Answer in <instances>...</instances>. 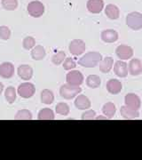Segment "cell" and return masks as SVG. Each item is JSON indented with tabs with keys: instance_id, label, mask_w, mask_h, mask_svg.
<instances>
[{
	"instance_id": "277c9868",
	"label": "cell",
	"mask_w": 142,
	"mask_h": 160,
	"mask_svg": "<svg viewBox=\"0 0 142 160\" xmlns=\"http://www.w3.org/2000/svg\"><path fill=\"white\" fill-rule=\"evenodd\" d=\"M27 11L30 16L34 18L41 17L45 13V6L42 2L35 0L28 3L27 6Z\"/></svg>"
},
{
	"instance_id": "d4e9b609",
	"label": "cell",
	"mask_w": 142,
	"mask_h": 160,
	"mask_svg": "<svg viewBox=\"0 0 142 160\" xmlns=\"http://www.w3.org/2000/svg\"><path fill=\"white\" fill-rule=\"evenodd\" d=\"M37 118L39 120H53L55 118L54 112L52 111V109L49 108H45L42 109L38 112Z\"/></svg>"
},
{
	"instance_id": "7a4b0ae2",
	"label": "cell",
	"mask_w": 142,
	"mask_h": 160,
	"mask_svg": "<svg viewBox=\"0 0 142 160\" xmlns=\"http://www.w3.org/2000/svg\"><path fill=\"white\" fill-rule=\"evenodd\" d=\"M82 92V88L80 86H71L68 84H65L60 88V94L65 100H71L76 98Z\"/></svg>"
},
{
	"instance_id": "7402d4cb",
	"label": "cell",
	"mask_w": 142,
	"mask_h": 160,
	"mask_svg": "<svg viewBox=\"0 0 142 160\" xmlns=\"http://www.w3.org/2000/svg\"><path fill=\"white\" fill-rule=\"evenodd\" d=\"M116 112V107L113 102H107L103 105L102 113L108 119H111Z\"/></svg>"
},
{
	"instance_id": "d6a6232c",
	"label": "cell",
	"mask_w": 142,
	"mask_h": 160,
	"mask_svg": "<svg viewBox=\"0 0 142 160\" xmlns=\"http://www.w3.org/2000/svg\"><path fill=\"white\" fill-rule=\"evenodd\" d=\"M11 38V29L7 26H0V39L8 40Z\"/></svg>"
},
{
	"instance_id": "4316f807",
	"label": "cell",
	"mask_w": 142,
	"mask_h": 160,
	"mask_svg": "<svg viewBox=\"0 0 142 160\" xmlns=\"http://www.w3.org/2000/svg\"><path fill=\"white\" fill-rule=\"evenodd\" d=\"M1 5L7 11H14L18 7V0H1Z\"/></svg>"
},
{
	"instance_id": "1f68e13d",
	"label": "cell",
	"mask_w": 142,
	"mask_h": 160,
	"mask_svg": "<svg viewBox=\"0 0 142 160\" xmlns=\"http://www.w3.org/2000/svg\"><path fill=\"white\" fill-rule=\"evenodd\" d=\"M62 66L65 70H72L76 67V63L73 58L68 57L66 58L65 61L63 62Z\"/></svg>"
},
{
	"instance_id": "f1b7e54d",
	"label": "cell",
	"mask_w": 142,
	"mask_h": 160,
	"mask_svg": "<svg viewBox=\"0 0 142 160\" xmlns=\"http://www.w3.org/2000/svg\"><path fill=\"white\" fill-rule=\"evenodd\" d=\"M55 111L57 114L61 115V116H68L69 114V107L67 103L65 102H59L55 107Z\"/></svg>"
},
{
	"instance_id": "d590c367",
	"label": "cell",
	"mask_w": 142,
	"mask_h": 160,
	"mask_svg": "<svg viewBox=\"0 0 142 160\" xmlns=\"http://www.w3.org/2000/svg\"><path fill=\"white\" fill-rule=\"evenodd\" d=\"M3 90H4V85L0 82V96H1V94L3 92Z\"/></svg>"
},
{
	"instance_id": "3957f363",
	"label": "cell",
	"mask_w": 142,
	"mask_h": 160,
	"mask_svg": "<svg viewBox=\"0 0 142 160\" xmlns=\"http://www.w3.org/2000/svg\"><path fill=\"white\" fill-rule=\"evenodd\" d=\"M126 25L132 30L142 29V14L139 12H131L126 16Z\"/></svg>"
},
{
	"instance_id": "ac0fdd59",
	"label": "cell",
	"mask_w": 142,
	"mask_h": 160,
	"mask_svg": "<svg viewBox=\"0 0 142 160\" xmlns=\"http://www.w3.org/2000/svg\"><path fill=\"white\" fill-rule=\"evenodd\" d=\"M120 113L125 119H135V118H138L140 117L139 110L131 109V108L127 107L126 105L121 107Z\"/></svg>"
},
{
	"instance_id": "e575fe53",
	"label": "cell",
	"mask_w": 142,
	"mask_h": 160,
	"mask_svg": "<svg viewBox=\"0 0 142 160\" xmlns=\"http://www.w3.org/2000/svg\"><path fill=\"white\" fill-rule=\"evenodd\" d=\"M95 120H107L108 119V118L105 116V117H103V116H98V117H95V118H94Z\"/></svg>"
},
{
	"instance_id": "ffe728a7",
	"label": "cell",
	"mask_w": 142,
	"mask_h": 160,
	"mask_svg": "<svg viewBox=\"0 0 142 160\" xmlns=\"http://www.w3.org/2000/svg\"><path fill=\"white\" fill-rule=\"evenodd\" d=\"M99 65H100V70L102 73H105V74L108 73L112 69L114 66L113 58L110 57V56H107V57H105L100 61Z\"/></svg>"
},
{
	"instance_id": "836d02e7",
	"label": "cell",
	"mask_w": 142,
	"mask_h": 160,
	"mask_svg": "<svg viewBox=\"0 0 142 160\" xmlns=\"http://www.w3.org/2000/svg\"><path fill=\"white\" fill-rule=\"evenodd\" d=\"M95 117H96V112L92 109H88L82 114L81 118L83 120H93Z\"/></svg>"
},
{
	"instance_id": "484cf974",
	"label": "cell",
	"mask_w": 142,
	"mask_h": 160,
	"mask_svg": "<svg viewBox=\"0 0 142 160\" xmlns=\"http://www.w3.org/2000/svg\"><path fill=\"white\" fill-rule=\"evenodd\" d=\"M16 94H17V92L14 87L12 86L7 87L5 91V97H6V102L9 104H12L16 100Z\"/></svg>"
},
{
	"instance_id": "cb8c5ba5",
	"label": "cell",
	"mask_w": 142,
	"mask_h": 160,
	"mask_svg": "<svg viewBox=\"0 0 142 160\" xmlns=\"http://www.w3.org/2000/svg\"><path fill=\"white\" fill-rule=\"evenodd\" d=\"M100 84H101V79L97 75H89L86 78V85L89 88H91V89L100 87Z\"/></svg>"
},
{
	"instance_id": "83f0119b",
	"label": "cell",
	"mask_w": 142,
	"mask_h": 160,
	"mask_svg": "<svg viewBox=\"0 0 142 160\" xmlns=\"http://www.w3.org/2000/svg\"><path fill=\"white\" fill-rule=\"evenodd\" d=\"M66 58L67 57H66L65 52L59 51L52 55V57H51V62L53 63V64H55V65H57V66H59V65L62 64Z\"/></svg>"
},
{
	"instance_id": "5bb4252c",
	"label": "cell",
	"mask_w": 142,
	"mask_h": 160,
	"mask_svg": "<svg viewBox=\"0 0 142 160\" xmlns=\"http://www.w3.org/2000/svg\"><path fill=\"white\" fill-rule=\"evenodd\" d=\"M91 101L84 94H78L75 100V106L80 110H86L91 108Z\"/></svg>"
},
{
	"instance_id": "5b68a950",
	"label": "cell",
	"mask_w": 142,
	"mask_h": 160,
	"mask_svg": "<svg viewBox=\"0 0 142 160\" xmlns=\"http://www.w3.org/2000/svg\"><path fill=\"white\" fill-rule=\"evenodd\" d=\"M35 92H36V87L32 83H29V82L21 84L17 89L18 94L24 99L32 97L35 94Z\"/></svg>"
},
{
	"instance_id": "4fadbf2b",
	"label": "cell",
	"mask_w": 142,
	"mask_h": 160,
	"mask_svg": "<svg viewBox=\"0 0 142 160\" xmlns=\"http://www.w3.org/2000/svg\"><path fill=\"white\" fill-rule=\"evenodd\" d=\"M100 38L103 42L111 44V43H115V41H117L119 35H118V32L115 29H105L101 32Z\"/></svg>"
},
{
	"instance_id": "2e32d148",
	"label": "cell",
	"mask_w": 142,
	"mask_h": 160,
	"mask_svg": "<svg viewBox=\"0 0 142 160\" xmlns=\"http://www.w3.org/2000/svg\"><path fill=\"white\" fill-rule=\"evenodd\" d=\"M18 76L23 80L28 81L29 79L32 78L33 77V69L29 66V65H26L23 64L19 66L17 69Z\"/></svg>"
},
{
	"instance_id": "4dcf8cb0",
	"label": "cell",
	"mask_w": 142,
	"mask_h": 160,
	"mask_svg": "<svg viewBox=\"0 0 142 160\" xmlns=\"http://www.w3.org/2000/svg\"><path fill=\"white\" fill-rule=\"evenodd\" d=\"M22 46L25 50H31L36 46V39L33 37H26L22 41Z\"/></svg>"
},
{
	"instance_id": "52a82bcc",
	"label": "cell",
	"mask_w": 142,
	"mask_h": 160,
	"mask_svg": "<svg viewBox=\"0 0 142 160\" xmlns=\"http://www.w3.org/2000/svg\"><path fill=\"white\" fill-rule=\"evenodd\" d=\"M84 79H85L84 75L78 70H71L66 76L67 84L71 85V86H80L83 84Z\"/></svg>"
},
{
	"instance_id": "7c38bea8",
	"label": "cell",
	"mask_w": 142,
	"mask_h": 160,
	"mask_svg": "<svg viewBox=\"0 0 142 160\" xmlns=\"http://www.w3.org/2000/svg\"><path fill=\"white\" fill-rule=\"evenodd\" d=\"M87 10L91 13H100L104 9V1L103 0H88L86 4Z\"/></svg>"
},
{
	"instance_id": "e0dca14e",
	"label": "cell",
	"mask_w": 142,
	"mask_h": 160,
	"mask_svg": "<svg viewBox=\"0 0 142 160\" xmlns=\"http://www.w3.org/2000/svg\"><path fill=\"white\" fill-rule=\"evenodd\" d=\"M107 90L111 94H118L123 89V85L118 79H109L107 82Z\"/></svg>"
},
{
	"instance_id": "30bf717a",
	"label": "cell",
	"mask_w": 142,
	"mask_h": 160,
	"mask_svg": "<svg viewBox=\"0 0 142 160\" xmlns=\"http://www.w3.org/2000/svg\"><path fill=\"white\" fill-rule=\"evenodd\" d=\"M14 75V66L12 62H6L0 64V77L6 79H9Z\"/></svg>"
},
{
	"instance_id": "44dd1931",
	"label": "cell",
	"mask_w": 142,
	"mask_h": 160,
	"mask_svg": "<svg viewBox=\"0 0 142 160\" xmlns=\"http://www.w3.org/2000/svg\"><path fill=\"white\" fill-rule=\"evenodd\" d=\"M46 52L44 46L39 45L36 46L33 49H31V57L35 61H41L46 57Z\"/></svg>"
},
{
	"instance_id": "8fae6325",
	"label": "cell",
	"mask_w": 142,
	"mask_h": 160,
	"mask_svg": "<svg viewBox=\"0 0 142 160\" xmlns=\"http://www.w3.org/2000/svg\"><path fill=\"white\" fill-rule=\"evenodd\" d=\"M114 72L118 78H126L129 73L128 64L124 61H117L114 64Z\"/></svg>"
},
{
	"instance_id": "9a60e30c",
	"label": "cell",
	"mask_w": 142,
	"mask_h": 160,
	"mask_svg": "<svg viewBox=\"0 0 142 160\" xmlns=\"http://www.w3.org/2000/svg\"><path fill=\"white\" fill-rule=\"evenodd\" d=\"M129 73L131 76H139L142 74V62L140 59H131L128 66Z\"/></svg>"
},
{
	"instance_id": "f546056e",
	"label": "cell",
	"mask_w": 142,
	"mask_h": 160,
	"mask_svg": "<svg viewBox=\"0 0 142 160\" xmlns=\"http://www.w3.org/2000/svg\"><path fill=\"white\" fill-rule=\"evenodd\" d=\"M32 118V114L28 109H21L15 115L16 120H31Z\"/></svg>"
},
{
	"instance_id": "ba28073f",
	"label": "cell",
	"mask_w": 142,
	"mask_h": 160,
	"mask_svg": "<svg viewBox=\"0 0 142 160\" xmlns=\"http://www.w3.org/2000/svg\"><path fill=\"white\" fill-rule=\"evenodd\" d=\"M115 54L120 60L127 61L133 56V49L126 45H120L115 49Z\"/></svg>"
},
{
	"instance_id": "603a6c76",
	"label": "cell",
	"mask_w": 142,
	"mask_h": 160,
	"mask_svg": "<svg viewBox=\"0 0 142 160\" xmlns=\"http://www.w3.org/2000/svg\"><path fill=\"white\" fill-rule=\"evenodd\" d=\"M40 97H41L42 103L46 104V105H50L54 102V94L49 89H44L43 91L41 92Z\"/></svg>"
},
{
	"instance_id": "9c48e42d",
	"label": "cell",
	"mask_w": 142,
	"mask_h": 160,
	"mask_svg": "<svg viewBox=\"0 0 142 160\" xmlns=\"http://www.w3.org/2000/svg\"><path fill=\"white\" fill-rule=\"evenodd\" d=\"M125 105L129 108L139 110L141 106V101L140 98L135 93H128L125 97Z\"/></svg>"
},
{
	"instance_id": "6da1fadb",
	"label": "cell",
	"mask_w": 142,
	"mask_h": 160,
	"mask_svg": "<svg viewBox=\"0 0 142 160\" xmlns=\"http://www.w3.org/2000/svg\"><path fill=\"white\" fill-rule=\"evenodd\" d=\"M102 60V55L98 52H89L84 54L78 61V64L84 68H94Z\"/></svg>"
},
{
	"instance_id": "8992f818",
	"label": "cell",
	"mask_w": 142,
	"mask_h": 160,
	"mask_svg": "<svg viewBox=\"0 0 142 160\" xmlns=\"http://www.w3.org/2000/svg\"><path fill=\"white\" fill-rule=\"evenodd\" d=\"M85 43L82 39H73L68 46L69 52L74 56H79L85 52Z\"/></svg>"
},
{
	"instance_id": "d6986e66",
	"label": "cell",
	"mask_w": 142,
	"mask_h": 160,
	"mask_svg": "<svg viewBox=\"0 0 142 160\" xmlns=\"http://www.w3.org/2000/svg\"><path fill=\"white\" fill-rule=\"evenodd\" d=\"M105 14L110 20H117L120 16L119 8L114 4H108L105 7Z\"/></svg>"
}]
</instances>
